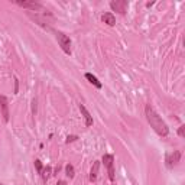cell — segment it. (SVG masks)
Here are the masks:
<instances>
[{"mask_svg": "<svg viewBox=\"0 0 185 185\" xmlns=\"http://www.w3.org/2000/svg\"><path fill=\"white\" fill-rule=\"evenodd\" d=\"M35 168H36L38 174H41V172H42V169H43V166H42V162H41L39 159H35Z\"/></svg>", "mask_w": 185, "mask_h": 185, "instance_id": "obj_14", "label": "cell"}, {"mask_svg": "<svg viewBox=\"0 0 185 185\" xmlns=\"http://www.w3.org/2000/svg\"><path fill=\"white\" fill-rule=\"evenodd\" d=\"M32 111H33V114L36 113V100L32 101Z\"/></svg>", "mask_w": 185, "mask_h": 185, "instance_id": "obj_18", "label": "cell"}, {"mask_svg": "<svg viewBox=\"0 0 185 185\" xmlns=\"http://www.w3.org/2000/svg\"><path fill=\"white\" fill-rule=\"evenodd\" d=\"M178 134H179L181 137H184V134H185V126H181V127L178 129Z\"/></svg>", "mask_w": 185, "mask_h": 185, "instance_id": "obj_16", "label": "cell"}, {"mask_svg": "<svg viewBox=\"0 0 185 185\" xmlns=\"http://www.w3.org/2000/svg\"><path fill=\"white\" fill-rule=\"evenodd\" d=\"M98 169H100V162L96 160L94 164H92V168L90 171V181L91 182H94L97 179V175H98Z\"/></svg>", "mask_w": 185, "mask_h": 185, "instance_id": "obj_9", "label": "cell"}, {"mask_svg": "<svg viewBox=\"0 0 185 185\" xmlns=\"http://www.w3.org/2000/svg\"><path fill=\"white\" fill-rule=\"evenodd\" d=\"M145 114H146V119H148L150 127H152V129H153L159 136H162V137L168 136V133H169V127H168V124L160 119V116L153 110V107H152L150 104L146 106V108H145Z\"/></svg>", "mask_w": 185, "mask_h": 185, "instance_id": "obj_1", "label": "cell"}, {"mask_svg": "<svg viewBox=\"0 0 185 185\" xmlns=\"http://www.w3.org/2000/svg\"><path fill=\"white\" fill-rule=\"evenodd\" d=\"M181 156H182V152L181 150H174V153H168L166 155V166L168 168H174L179 164L181 160Z\"/></svg>", "mask_w": 185, "mask_h": 185, "instance_id": "obj_4", "label": "cell"}, {"mask_svg": "<svg viewBox=\"0 0 185 185\" xmlns=\"http://www.w3.org/2000/svg\"><path fill=\"white\" fill-rule=\"evenodd\" d=\"M41 175H42V179H43V181H48V179L51 178V175H52V168H51V166H45V168L42 169Z\"/></svg>", "mask_w": 185, "mask_h": 185, "instance_id": "obj_12", "label": "cell"}, {"mask_svg": "<svg viewBox=\"0 0 185 185\" xmlns=\"http://www.w3.org/2000/svg\"><path fill=\"white\" fill-rule=\"evenodd\" d=\"M110 7L114 12H119L120 15H124L126 9H127V2L126 0H113V2L110 3Z\"/></svg>", "mask_w": 185, "mask_h": 185, "instance_id": "obj_5", "label": "cell"}, {"mask_svg": "<svg viewBox=\"0 0 185 185\" xmlns=\"http://www.w3.org/2000/svg\"><path fill=\"white\" fill-rule=\"evenodd\" d=\"M57 39H58V43H59V46L62 48V51L65 52V54H71V39H69L65 33H62V32H58L57 33Z\"/></svg>", "mask_w": 185, "mask_h": 185, "instance_id": "obj_2", "label": "cell"}, {"mask_svg": "<svg viewBox=\"0 0 185 185\" xmlns=\"http://www.w3.org/2000/svg\"><path fill=\"white\" fill-rule=\"evenodd\" d=\"M65 172H67V176H68V178H74V175H75V172H74V166H73L71 164L65 165Z\"/></svg>", "mask_w": 185, "mask_h": 185, "instance_id": "obj_13", "label": "cell"}, {"mask_svg": "<svg viewBox=\"0 0 185 185\" xmlns=\"http://www.w3.org/2000/svg\"><path fill=\"white\" fill-rule=\"evenodd\" d=\"M0 111H2V116H3V120L7 123L9 122V103H7V98L5 96H0Z\"/></svg>", "mask_w": 185, "mask_h": 185, "instance_id": "obj_6", "label": "cell"}, {"mask_svg": "<svg viewBox=\"0 0 185 185\" xmlns=\"http://www.w3.org/2000/svg\"><path fill=\"white\" fill-rule=\"evenodd\" d=\"M101 20L106 23V25H108V26H114V25H116V17H114V15L110 13V12L104 13V15L101 16Z\"/></svg>", "mask_w": 185, "mask_h": 185, "instance_id": "obj_10", "label": "cell"}, {"mask_svg": "<svg viewBox=\"0 0 185 185\" xmlns=\"http://www.w3.org/2000/svg\"><path fill=\"white\" fill-rule=\"evenodd\" d=\"M15 3H16L17 6H20V7L31 9V10H41V9H42V6H41L39 3H36V2H20V0H16Z\"/></svg>", "mask_w": 185, "mask_h": 185, "instance_id": "obj_7", "label": "cell"}, {"mask_svg": "<svg viewBox=\"0 0 185 185\" xmlns=\"http://www.w3.org/2000/svg\"><path fill=\"white\" fill-rule=\"evenodd\" d=\"M17 91H19V80L15 78V94H17Z\"/></svg>", "mask_w": 185, "mask_h": 185, "instance_id": "obj_17", "label": "cell"}, {"mask_svg": "<svg viewBox=\"0 0 185 185\" xmlns=\"http://www.w3.org/2000/svg\"><path fill=\"white\" fill-rule=\"evenodd\" d=\"M85 78H87V80H88L92 85H94V87H97V88H101V87H103V84L98 81V78H97L96 75H92V74L87 73V74H85Z\"/></svg>", "mask_w": 185, "mask_h": 185, "instance_id": "obj_11", "label": "cell"}, {"mask_svg": "<svg viewBox=\"0 0 185 185\" xmlns=\"http://www.w3.org/2000/svg\"><path fill=\"white\" fill-rule=\"evenodd\" d=\"M103 164L107 168L110 181H114V156L113 155H104L103 156Z\"/></svg>", "mask_w": 185, "mask_h": 185, "instance_id": "obj_3", "label": "cell"}, {"mask_svg": "<svg viewBox=\"0 0 185 185\" xmlns=\"http://www.w3.org/2000/svg\"><path fill=\"white\" fill-rule=\"evenodd\" d=\"M77 139H78V136H75V134H71V136H68L67 137V143H71V142H74V140H77Z\"/></svg>", "mask_w": 185, "mask_h": 185, "instance_id": "obj_15", "label": "cell"}, {"mask_svg": "<svg viewBox=\"0 0 185 185\" xmlns=\"http://www.w3.org/2000/svg\"><path fill=\"white\" fill-rule=\"evenodd\" d=\"M80 110H81V114H83V117L85 120V126H92V117H91V114L88 113V110L85 108L84 104H80Z\"/></svg>", "mask_w": 185, "mask_h": 185, "instance_id": "obj_8", "label": "cell"}, {"mask_svg": "<svg viewBox=\"0 0 185 185\" xmlns=\"http://www.w3.org/2000/svg\"><path fill=\"white\" fill-rule=\"evenodd\" d=\"M57 185H65V182H64V181H58V184H57Z\"/></svg>", "mask_w": 185, "mask_h": 185, "instance_id": "obj_19", "label": "cell"}]
</instances>
